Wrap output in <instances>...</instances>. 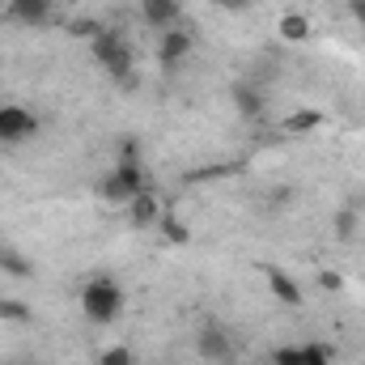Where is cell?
<instances>
[{
  "label": "cell",
  "mask_w": 365,
  "mask_h": 365,
  "mask_svg": "<svg viewBox=\"0 0 365 365\" xmlns=\"http://www.w3.org/2000/svg\"><path fill=\"white\" fill-rule=\"evenodd\" d=\"M314 123H319V115H314V110H297V115H293L284 128H293V132H306V128H314Z\"/></svg>",
  "instance_id": "15"
},
{
  "label": "cell",
  "mask_w": 365,
  "mask_h": 365,
  "mask_svg": "<svg viewBox=\"0 0 365 365\" xmlns=\"http://www.w3.org/2000/svg\"><path fill=\"white\" fill-rule=\"evenodd\" d=\"M349 9H353V17L365 26V0H349Z\"/></svg>",
  "instance_id": "22"
},
{
  "label": "cell",
  "mask_w": 365,
  "mask_h": 365,
  "mask_svg": "<svg viewBox=\"0 0 365 365\" xmlns=\"http://www.w3.org/2000/svg\"><path fill=\"white\" fill-rule=\"evenodd\" d=\"M212 4H221V9H230V13H242V9H251L255 0H212Z\"/></svg>",
  "instance_id": "20"
},
{
  "label": "cell",
  "mask_w": 365,
  "mask_h": 365,
  "mask_svg": "<svg viewBox=\"0 0 365 365\" xmlns=\"http://www.w3.org/2000/svg\"><path fill=\"white\" fill-rule=\"evenodd\" d=\"M319 284H323V289H331V293H336V289H340V276H336V272H323V276H319Z\"/></svg>",
  "instance_id": "21"
},
{
  "label": "cell",
  "mask_w": 365,
  "mask_h": 365,
  "mask_svg": "<svg viewBox=\"0 0 365 365\" xmlns=\"http://www.w3.org/2000/svg\"><path fill=\"white\" fill-rule=\"evenodd\" d=\"M153 221H162V208H158V200L149 191H140L132 200V225H153Z\"/></svg>",
  "instance_id": "11"
},
{
  "label": "cell",
  "mask_w": 365,
  "mask_h": 365,
  "mask_svg": "<svg viewBox=\"0 0 365 365\" xmlns=\"http://www.w3.org/2000/svg\"><path fill=\"white\" fill-rule=\"evenodd\" d=\"M336 234H340V238H353V234H357V212H340Z\"/></svg>",
  "instance_id": "18"
},
{
  "label": "cell",
  "mask_w": 365,
  "mask_h": 365,
  "mask_svg": "<svg viewBox=\"0 0 365 365\" xmlns=\"http://www.w3.org/2000/svg\"><path fill=\"white\" fill-rule=\"evenodd\" d=\"M81 310H86V319H93V323L119 319V310H123V289H119V280H110V276L90 280V284L81 289Z\"/></svg>",
  "instance_id": "1"
},
{
  "label": "cell",
  "mask_w": 365,
  "mask_h": 365,
  "mask_svg": "<svg viewBox=\"0 0 365 365\" xmlns=\"http://www.w3.org/2000/svg\"><path fill=\"white\" fill-rule=\"evenodd\" d=\"M187 51H191V38L175 26V30H166V38L158 47V60H162V68H179L182 60H187Z\"/></svg>",
  "instance_id": "6"
},
{
  "label": "cell",
  "mask_w": 365,
  "mask_h": 365,
  "mask_svg": "<svg viewBox=\"0 0 365 365\" xmlns=\"http://www.w3.org/2000/svg\"><path fill=\"white\" fill-rule=\"evenodd\" d=\"M98 365H132V349H106Z\"/></svg>",
  "instance_id": "17"
},
{
  "label": "cell",
  "mask_w": 365,
  "mask_h": 365,
  "mask_svg": "<svg viewBox=\"0 0 365 365\" xmlns=\"http://www.w3.org/2000/svg\"><path fill=\"white\" fill-rule=\"evenodd\" d=\"M306 34H310V26H306V17H302V13H284V17H280V38L302 43Z\"/></svg>",
  "instance_id": "13"
},
{
  "label": "cell",
  "mask_w": 365,
  "mask_h": 365,
  "mask_svg": "<svg viewBox=\"0 0 365 365\" xmlns=\"http://www.w3.org/2000/svg\"><path fill=\"white\" fill-rule=\"evenodd\" d=\"M195 353H200L204 361H212V365H230V357H234V340H230V331H225L217 319H208V323L200 327V336H195Z\"/></svg>",
  "instance_id": "4"
},
{
  "label": "cell",
  "mask_w": 365,
  "mask_h": 365,
  "mask_svg": "<svg viewBox=\"0 0 365 365\" xmlns=\"http://www.w3.org/2000/svg\"><path fill=\"white\" fill-rule=\"evenodd\" d=\"M140 9H145V21L158 30H175L179 21V0H140Z\"/></svg>",
  "instance_id": "8"
},
{
  "label": "cell",
  "mask_w": 365,
  "mask_h": 365,
  "mask_svg": "<svg viewBox=\"0 0 365 365\" xmlns=\"http://www.w3.org/2000/svg\"><path fill=\"white\" fill-rule=\"evenodd\" d=\"M93 56H98V64H102L115 81L132 86V47H128L119 34H98V38H93Z\"/></svg>",
  "instance_id": "3"
},
{
  "label": "cell",
  "mask_w": 365,
  "mask_h": 365,
  "mask_svg": "<svg viewBox=\"0 0 365 365\" xmlns=\"http://www.w3.org/2000/svg\"><path fill=\"white\" fill-rule=\"evenodd\" d=\"M9 13L17 21H26V26H38V21H47L51 0H9Z\"/></svg>",
  "instance_id": "9"
},
{
  "label": "cell",
  "mask_w": 365,
  "mask_h": 365,
  "mask_svg": "<svg viewBox=\"0 0 365 365\" xmlns=\"http://www.w3.org/2000/svg\"><path fill=\"white\" fill-rule=\"evenodd\" d=\"M234 106H238L242 119H259L264 115V90L255 81H238L234 86Z\"/></svg>",
  "instance_id": "7"
},
{
  "label": "cell",
  "mask_w": 365,
  "mask_h": 365,
  "mask_svg": "<svg viewBox=\"0 0 365 365\" xmlns=\"http://www.w3.org/2000/svg\"><path fill=\"white\" fill-rule=\"evenodd\" d=\"M302 365H331V349H323V344H306V349H302Z\"/></svg>",
  "instance_id": "14"
},
{
  "label": "cell",
  "mask_w": 365,
  "mask_h": 365,
  "mask_svg": "<svg viewBox=\"0 0 365 365\" xmlns=\"http://www.w3.org/2000/svg\"><path fill=\"white\" fill-rule=\"evenodd\" d=\"M0 272H9V276H17V280H26L34 268H30V259H26L17 247H4V242H0Z\"/></svg>",
  "instance_id": "10"
},
{
  "label": "cell",
  "mask_w": 365,
  "mask_h": 365,
  "mask_svg": "<svg viewBox=\"0 0 365 365\" xmlns=\"http://www.w3.org/2000/svg\"><path fill=\"white\" fill-rule=\"evenodd\" d=\"M140 191H149V175H145V166H140V158H123L106 182H102V195L110 200V204H132Z\"/></svg>",
  "instance_id": "2"
},
{
  "label": "cell",
  "mask_w": 365,
  "mask_h": 365,
  "mask_svg": "<svg viewBox=\"0 0 365 365\" xmlns=\"http://www.w3.org/2000/svg\"><path fill=\"white\" fill-rule=\"evenodd\" d=\"M272 365H280V361H272Z\"/></svg>",
  "instance_id": "23"
},
{
  "label": "cell",
  "mask_w": 365,
  "mask_h": 365,
  "mask_svg": "<svg viewBox=\"0 0 365 365\" xmlns=\"http://www.w3.org/2000/svg\"><path fill=\"white\" fill-rule=\"evenodd\" d=\"M34 115L21 106H0V145H17L26 136H34Z\"/></svg>",
  "instance_id": "5"
},
{
  "label": "cell",
  "mask_w": 365,
  "mask_h": 365,
  "mask_svg": "<svg viewBox=\"0 0 365 365\" xmlns=\"http://www.w3.org/2000/svg\"><path fill=\"white\" fill-rule=\"evenodd\" d=\"M162 225H166V234H170L175 242H187V230H182V225H175L170 217H162Z\"/></svg>",
  "instance_id": "19"
},
{
  "label": "cell",
  "mask_w": 365,
  "mask_h": 365,
  "mask_svg": "<svg viewBox=\"0 0 365 365\" xmlns=\"http://www.w3.org/2000/svg\"><path fill=\"white\" fill-rule=\"evenodd\" d=\"M0 314L13 319V323H26V319H30V310H26L21 302H0Z\"/></svg>",
  "instance_id": "16"
},
{
  "label": "cell",
  "mask_w": 365,
  "mask_h": 365,
  "mask_svg": "<svg viewBox=\"0 0 365 365\" xmlns=\"http://www.w3.org/2000/svg\"><path fill=\"white\" fill-rule=\"evenodd\" d=\"M268 280H272V293L280 297V302H289V306H302V289H297V280L284 272H268Z\"/></svg>",
  "instance_id": "12"
}]
</instances>
